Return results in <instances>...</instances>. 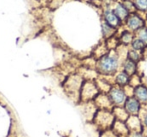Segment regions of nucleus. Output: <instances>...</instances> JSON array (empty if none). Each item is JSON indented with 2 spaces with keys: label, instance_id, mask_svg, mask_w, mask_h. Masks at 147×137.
Here are the masks:
<instances>
[{
  "label": "nucleus",
  "instance_id": "1",
  "mask_svg": "<svg viewBox=\"0 0 147 137\" xmlns=\"http://www.w3.org/2000/svg\"><path fill=\"white\" fill-rule=\"evenodd\" d=\"M115 120L116 119H115L112 110L98 109L92 121L97 126V128L103 132L106 130H110L114 124Z\"/></svg>",
  "mask_w": 147,
  "mask_h": 137
},
{
  "label": "nucleus",
  "instance_id": "2",
  "mask_svg": "<svg viewBox=\"0 0 147 137\" xmlns=\"http://www.w3.org/2000/svg\"><path fill=\"white\" fill-rule=\"evenodd\" d=\"M118 57L115 54L103 55L97 63L98 71L105 75H112L118 69Z\"/></svg>",
  "mask_w": 147,
  "mask_h": 137
},
{
  "label": "nucleus",
  "instance_id": "3",
  "mask_svg": "<svg viewBox=\"0 0 147 137\" xmlns=\"http://www.w3.org/2000/svg\"><path fill=\"white\" fill-rule=\"evenodd\" d=\"M99 95V89L94 83L86 81L82 83L80 89V100L84 103L93 102L94 99Z\"/></svg>",
  "mask_w": 147,
  "mask_h": 137
},
{
  "label": "nucleus",
  "instance_id": "4",
  "mask_svg": "<svg viewBox=\"0 0 147 137\" xmlns=\"http://www.w3.org/2000/svg\"><path fill=\"white\" fill-rule=\"evenodd\" d=\"M107 95H108V97H109V99H110L111 103H112L113 107L123 106L126 99L128 98L125 90L119 86L111 87V88L108 90Z\"/></svg>",
  "mask_w": 147,
  "mask_h": 137
},
{
  "label": "nucleus",
  "instance_id": "5",
  "mask_svg": "<svg viewBox=\"0 0 147 137\" xmlns=\"http://www.w3.org/2000/svg\"><path fill=\"white\" fill-rule=\"evenodd\" d=\"M123 107L126 110V112L129 114V116L140 115L142 109H143L142 108V104L134 96H128Z\"/></svg>",
  "mask_w": 147,
  "mask_h": 137
},
{
  "label": "nucleus",
  "instance_id": "6",
  "mask_svg": "<svg viewBox=\"0 0 147 137\" xmlns=\"http://www.w3.org/2000/svg\"><path fill=\"white\" fill-rule=\"evenodd\" d=\"M94 104L97 107V109H104V110H112L113 107L110 99H109L107 94H102L99 93V95L94 99Z\"/></svg>",
  "mask_w": 147,
  "mask_h": 137
},
{
  "label": "nucleus",
  "instance_id": "7",
  "mask_svg": "<svg viewBox=\"0 0 147 137\" xmlns=\"http://www.w3.org/2000/svg\"><path fill=\"white\" fill-rule=\"evenodd\" d=\"M126 125L130 132L132 131H142L143 129V124L140 115H132L129 116L128 119L126 120Z\"/></svg>",
  "mask_w": 147,
  "mask_h": 137
},
{
  "label": "nucleus",
  "instance_id": "8",
  "mask_svg": "<svg viewBox=\"0 0 147 137\" xmlns=\"http://www.w3.org/2000/svg\"><path fill=\"white\" fill-rule=\"evenodd\" d=\"M111 130L116 134L117 137H128L130 133V130L128 129L126 122L119 121V120H115Z\"/></svg>",
  "mask_w": 147,
  "mask_h": 137
},
{
  "label": "nucleus",
  "instance_id": "9",
  "mask_svg": "<svg viewBox=\"0 0 147 137\" xmlns=\"http://www.w3.org/2000/svg\"><path fill=\"white\" fill-rule=\"evenodd\" d=\"M126 21H127V26L133 31H138L141 28L145 27L143 19L141 17H139L138 15H136V14L129 15V17L127 18Z\"/></svg>",
  "mask_w": 147,
  "mask_h": 137
},
{
  "label": "nucleus",
  "instance_id": "10",
  "mask_svg": "<svg viewBox=\"0 0 147 137\" xmlns=\"http://www.w3.org/2000/svg\"><path fill=\"white\" fill-rule=\"evenodd\" d=\"M133 96L141 103L147 105V87L144 85H137L133 89Z\"/></svg>",
  "mask_w": 147,
  "mask_h": 137
},
{
  "label": "nucleus",
  "instance_id": "11",
  "mask_svg": "<svg viewBox=\"0 0 147 137\" xmlns=\"http://www.w3.org/2000/svg\"><path fill=\"white\" fill-rule=\"evenodd\" d=\"M105 23L108 24L109 26L116 29L121 25V20L118 18V16L113 11H106L105 12Z\"/></svg>",
  "mask_w": 147,
  "mask_h": 137
},
{
  "label": "nucleus",
  "instance_id": "12",
  "mask_svg": "<svg viewBox=\"0 0 147 137\" xmlns=\"http://www.w3.org/2000/svg\"><path fill=\"white\" fill-rule=\"evenodd\" d=\"M130 82H131V76L128 75L124 71L119 72L115 77V83H116L117 86L121 87V88H124L125 86L129 85Z\"/></svg>",
  "mask_w": 147,
  "mask_h": 137
},
{
  "label": "nucleus",
  "instance_id": "13",
  "mask_svg": "<svg viewBox=\"0 0 147 137\" xmlns=\"http://www.w3.org/2000/svg\"><path fill=\"white\" fill-rule=\"evenodd\" d=\"M112 112L114 114V117L116 120H119V121H124L126 122V120L129 117V114L126 112V110L124 109L123 106L121 107H114L112 109Z\"/></svg>",
  "mask_w": 147,
  "mask_h": 137
},
{
  "label": "nucleus",
  "instance_id": "14",
  "mask_svg": "<svg viewBox=\"0 0 147 137\" xmlns=\"http://www.w3.org/2000/svg\"><path fill=\"white\" fill-rule=\"evenodd\" d=\"M136 70H137V63L131 61L129 59H126L123 63V71L125 73H127L128 75L132 76L136 73Z\"/></svg>",
  "mask_w": 147,
  "mask_h": 137
},
{
  "label": "nucleus",
  "instance_id": "15",
  "mask_svg": "<svg viewBox=\"0 0 147 137\" xmlns=\"http://www.w3.org/2000/svg\"><path fill=\"white\" fill-rule=\"evenodd\" d=\"M113 12L116 14L118 16V18H119L121 21L122 20H127V18L129 17V11H128V9L124 5H121V4L117 5Z\"/></svg>",
  "mask_w": 147,
  "mask_h": 137
},
{
  "label": "nucleus",
  "instance_id": "16",
  "mask_svg": "<svg viewBox=\"0 0 147 137\" xmlns=\"http://www.w3.org/2000/svg\"><path fill=\"white\" fill-rule=\"evenodd\" d=\"M131 47H132V49H133V50H136V51H139V52H141V51H143L144 49L146 48V45L144 44V43L142 42L140 39H138L137 37H136V38H134L133 41H132Z\"/></svg>",
  "mask_w": 147,
  "mask_h": 137
},
{
  "label": "nucleus",
  "instance_id": "17",
  "mask_svg": "<svg viewBox=\"0 0 147 137\" xmlns=\"http://www.w3.org/2000/svg\"><path fill=\"white\" fill-rule=\"evenodd\" d=\"M141 53L139 52V51H136V50H129L127 53V59L131 60V61L135 62V63H137V62H139L140 60H141Z\"/></svg>",
  "mask_w": 147,
  "mask_h": 137
},
{
  "label": "nucleus",
  "instance_id": "18",
  "mask_svg": "<svg viewBox=\"0 0 147 137\" xmlns=\"http://www.w3.org/2000/svg\"><path fill=\"white\" fill-rule=\"evenodd\" d=\"M115 30H116V29L109 26L108 24H106V23L102 24V33L105 38H110V37H112L113 34L115 33Z\"/></svg>",
  "mask_w": 147,
  "mask_h": 137
},
{
  "label": "nucleus",
  "instance_id": "19",
  "mask_svg": "<svg viewBox=\"0 0 147 137\" xmlns=\"http://www.w3.org/2000/svg\"><path fill=\"white\" fill-rule=\"evenodd\" d=\"M133 36L129 31H123L120 36V41L123 44H131L132 41H133Z\"/></svg>",
  "mask_w": 147,
  "mask_h": 137
},
{
  "label": "nucleus",
  "instance_id": "20",
  "mask_svg": "<svg viewBox=\"0 0 147 137\" xmlns=\"http://www.w3.org/2000/svg\"><path fill=\"white\" fill-rule=\"evenodd\" d=\"M137 38L140 39V40L147 46V28L146 27H143L137 31Z\"/></svg>",
  "mask_w": 147,
  "mask_h": 137
},
{
  "label": "nucleus",
  "instance_id": "21",
  "mask_svg": "<svg viewBox=\"0 0 147 137\" xmlns=\"http://www.w3.org/2000/svg\"><path fill=\"white\" fill-rule=\"evenodd\" d=\"M135 5L138 9L146 10L147 9V0H136Z\"/></svg>",
  "mask_w": 147,
  "mask_h": 137
},
{
  "label": "nucleus",
  "instance_id": "22",
  "mask_svg": "<svg viewBox=\"0 0 147 137\" xmlns=\"http://www.w3.org/2000/svg\"><path fill=\"white\" fill-rule=\"evenodd\" d=\"M140 117H141L143 127H147V110L146 111H144V110L142 109L141 113H140Z\"/></svg>",
  "mask_w": 147,
  "mask_h": 137
},
{
  "label": "nucleus",
  "instance_id": "23",
  "mask_svg": "<svg viewBox=\"0 0 147 137\" xmlns=\"http://www.w3.org/2000/svg\"><path fill=\"white\" fill-rule=\"evenodd\" d=\"M101 137H117L116 134L112 131V130H106V131L102 132V136Z\"/></svg>",
  "mask_w": 147,
  "mask_h": 137
},
{
  "label": "nucleus",
  "instance_id": "24",
  "mask_svg": "<svg viewBox=\"0 0 147 137\" xmlns=\"http://www.w3.org/2000/svg\"><path fill=\"white\" fill-rule=\"evenodd\" d=\"M128 137H145L142 131H132L129 133Z\"/></svg>",
  "mask_w": 147,
  "mask_h": 137
}]
</instances>
